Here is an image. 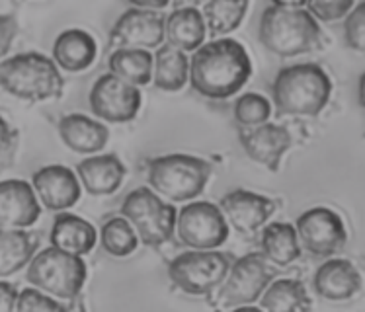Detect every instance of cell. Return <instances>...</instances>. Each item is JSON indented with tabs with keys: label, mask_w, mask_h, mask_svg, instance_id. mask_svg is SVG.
<instances>
[{
	"label": "cell",
	"mask_w": 365,
	"mask_h": 312,
	"mask_svg": "<svg viewBox=\"0 0 365 312\" xmlns=\"http://www.w3.org/2000/svg\"><path fill=\"white\" fill-rule=\"evenodd\" d=\"M252 75V63L245 45L219 38L200 45L190 59V76L195 94L207 100H227L239 94Z\"/></svg>",
	"instance_id": "cell-1"
},
{
	"label": "cell",
	"mask_w": 365,
	"mask_h": 312,
	"mask_svg": "<svg viewBox=\"0 0 365 312\" xmlns=\"http://www.w3.org/2000/svg\"><path fill=\"white\" fill-rule=\"evenodd\" d=\"M332 96V80L321 65L297 63L279 68L272 84V102L277 115L314 118Z\"/></svg>",
	"instance_id": "cell-2"
},
{
	"label": "cell",
	"mask_w": 365,
	"mask_h": 312,
	"mask_svg": "<svg viewBox=\"0 0 365 312\" xmlns=\"http://www.w3.org/2000/svg\"><path fill=\"white\" fill-rule=\"evenodd\" d=\"M260 43L277 57H297L322 49L327 39L321 24L305 8L268 6L258 26Z\"/></svg>",
	"instance_id": "cell-3"
},
{
	"label": "cell",
	"mask_w": 365,
	"mask_h": 312,
	"mask_svg": "<svg viewBox=\"0 0 365 312\" xmlns=\"http://www.w3.org/2000/svg\"><path fill=\"white\" fill-rule=\"evenodd\" d=\"M143 166L150 189L174 203L194 201L213 174L209 160L184 152L147 158Z\"/></svg>",
	"instance_id": "cell-4"
},
{
	"label": "cell",
	"mask_w": 365,
	"mask_h": 312,
	"mask_svg": "<svg viewBox=\"0 0 365 312\" xmlns=\"http://www.w3.org/2000/svg\"><path fill=\"white\" fill-rule=\"evenodd\" d=\"M0 88L26 102L59 100L65 78L55 61L41 53H20L0 63Z\"/></svg>",
	"instance_id": "cell-5"
},
{
	"label": "cell",
	"mask_w": 365,
	"mask_h": 312,
	"mask_svg": "<svg viewBox=\"0 0 365 312\" xmlns=\"http://www.w3.org/2000/svg\"><path fill=\"white\" fill-rule=\"evenodd\" d=\"M86 264L82 256L59 248H45L36 252L28 264L26 279L57 301H75L86 283Z\"/></svg>",
	"instance_id": "cell-6"
},
{
	"label": "cell",
	"mask_w": 365,
	"mask_h": 312,
	"mask_svg": "<svg viewBox=\"0 0 365 312\" xmlns=\"http://www.w3.org/2000/svg\"><path fill=\"white\" fill-rule=\"evenodd\" d=\"M176 207L150 187H137L121 203V217L129 221L143 244L150 248H160L176 236Z\"/></svg>",
	"instance_id": "cell-7"
},
{
	"label": "cell",
	"mask_w": 365,
	"mask_h": 312,
	"mask_svg": "<svg viewBox=\"0 0 365 312\" xmlns=\"http://www.w3.org/2000/svg\"><path fill=\"white\" fill-rule=\"evenodd\" d=\"M231 254L219 250H187L172 258L168 277L172 285L186 295L207 297L219 289L232 264Z\"/></svg>",
	"instance_id": "cell-8"
},
{
	"label": "cell",
	"mask_w": 365,
	"mask_h": 312,
	"mask_svg": "<svg viewBox=\"0 0 365 312\" xmlns=\"http://www.w3.org/2000/svg\"><path fill=\"white\" fill-rule=\"evenodd\" d=\"M276 275L277 269L269 266L262 252H250L239 260H232L223 283L219 285V305L225 308L252 305L272 279H276Z\"/></svg>",
	"instance_id": "cell-9"
},
{
	"label": "cell",
	"mask_w": 365,
	"mask_h": 312,
	"mask_svg": "<svg viewBox=\"0 0 365 312\" xmlns=\"http://www.w3.org/2000/svg\"><path fill=\"white\" fill-rule=\"evenodd\" d=\"M176 234L180 242L192 250H215L229 238V223L215 203L194 201L176 215Z\"/></svg>",
	"instance_id": "cell-10"
},
{
	"label": "cell",
	"mask_w": 365,
	"mask_h": 312,
	"mask_svg": "<svg viewBox=\"0 0 365 312\" xmlns=\"http://www.w3.org/2000/svg\"><path fill=\"white\" fill-rule=\"evenodd\" d=\"M301 250L314 258H332L348 242L342 217L328 207L307 209L295 223Z\"/></svg>",
	"instance_id": "cell-11"
},
{
	"label": "cell",
	"mask_w": 365,
	"mask_h": 312,
	"mask_svg": "<svg viewBox=\"0 0 365 312\" xmlns=\"http://www.w3.org/2000/svg\"><path fill=\"white\" fill-rule=\"evenodd\" d=\"M88 104L100 121L129 123L141 110L143 98L137 86L121 80L112 73H106L92 84Z\"/></svg>",
	"instance_id": "cell-12"
},
{
	"label": "cell",
	"mask_w": 365,
	"mask_h": 312,
	"mask_svg": "<svg viewBox=\"0 0 365 312\" xmlns=\"http://www.w3.org/2000/svg\"><path fill=\"white\" fill-rule=\"evenodd\" d=\"M164 41V16L158 10L129 8L110 30V47L153 49Z\"/></svg>",
	"instance_id": "cell-13"
},
{
	"label": "cell",
	"mask_w": 365,
	"mask_h": 312,
	"mask_svg": "<svg viewBox=\"0 0 365 312\" xmlns=\"http://www.w3.org/2000/svg\"><path fill=\"white\" fill-rule=\"evenodd\" d=\"M239 142L250 160L276 174L284 155L293 147V137L285 125L266 121L262 125L240 127Z\"/></svg>",
	"instance_id": "cell-14"
},
{
	"label": "cell",
	"mask_w": 365,
	"mask_h": 312,
	"mask_svg": "<svg viewBox=\"0 0 365 312\" xmlns=\"http://www.w3.org/2000/svg\"><path fill=\"white\" fill-rule=\"evenodd\" d=\"M225 219L239 232H256L277 211V201L250 189H232L219 199Z\"/></svg>",
	"instance_id": "cell-15"
},
{
	"label": "cell",
	"mask_w": 365,
	"mask_h": 312,
	"mask_svg": "<svg viewBox=\"0 0 365 312\" xmlns=\"http://www.w3.org/2000/svg\"><path fill=\"white\" fill-rule=\"evenodd\" d=\"M31 187L39 203H43V207L49 211L71 209L78 203L82 195V186L76 174L63 164H49L39 168L31 178Z\"/></svg>",
	"instance_id": "cell-16"
},
{
	"label": "cell",
	"mask_w": 365,
	"mask_h": 312,
	"mask_svg": "<svg viewBox=\"0 0 365 312\" xmlns=\"http://www.w3.org/2000/svg\"><path fill=\"white\" fill-rule=\"evenodd\" d=\"M41 215L38 195L24 180L0 182V227L2 229H28Z\"/></svg>",
	"instance_id": "cell-17"
},
{
	"label": "cell",
	"mask_w": 365,
	"mask_h": 312,
	"mask_svg": "<svg viewBox=\"0 0 365 312\" xmlns=\"http://www.w3.org/2000/svg\"><path fill=\"white\" fill-rule=\"evenodd\" d=\"M313 289L324 301H350L361 291V275L351 261L332 256L314 271Z\"/></svg>",
	"instance_id": "cell-18"
},
{
	"label": "cell",
	"mask_w": 365,
	"mask_h": 312,
	"mask_svg": "<svg viewBox=\"0 0 365 312\" xmlns=\"http://www.w3.org/2000/svg\"><path fill=\"white\" fill-rule=\"evenodd\" d=\"M76 178L90 195H110L118 192L125 178V164L118 155L88 156L76 164Z\"/></svg>",
	"instance_id": "cell-19"
},
{
	"label": "cell",
	"mask_w": 365,
	"mask_h": 312,
	"mask_svg": "<svg viewBox=\"0 0 365 312\" xmlns=\"http://www.w3.org/2000/svg\"><path fill=\"white\" fill-rule=\"evenodd\" d=\"M57 129L63 145L78 155H96L110 139V129L100 119H92L84 113L63 115Z\"/></svg>",
	"instance_id": "cell-20"
},
{
	"label": "cell",
	"mask_w": 365,
	"mask_h": 312,
	"mask_svg": "<svg viewBox=\"0 0 365 312\" xmlns=\"http://www.w3.org/2000/svg\"><path fill=\"white\" fill-rule=\"evenodd\" d=\"M98 55L96 39L88 31L71 28L61 31L53 41V61L67 73H81L88 68Z\"/></svg>",
	"instance_id": "cell-21"
},
{
	"label": "cell",
	"mask_w": 365,
	"mask_h": 312,
	"mask_svg": "<svg viewBox=\"0 0 365 312\" xmlns=\"http://www.w3.org/2000/svg\"><path fill=\"white\" fill-rule=\"evenodd\" d=\"M49 240L55 248L84 258L96 246L98 231L94 229V224L84 221L82 217L59 211V215L53 221Z\"/></svg>",
	"instance_id": "cell-22"
},
{
	"label": "cell",
	"mask_w": 365,
	"mask_h": 312,
	"mask_svg": "<svg viewBox=\"0 0 365 312\" xmlns=\"http://www.w3.org/2000/svg\"><path fill=\"white\" fill-rule=\"evenodd\" d=\"M205 36L207 28L197 8H174V12L164 18V38L180 51H195L205 43Z\"/></svg>",
	"instance_id": "cell-23"
},
{
	"label": "cell",
	"mask_w": 365,
	"mask_h": 312,
	"mask_svg": "<svg viewBox=\"0 0 365 312\" xmlns=\"http://www.w3.org/2000/svg\"><path fill=\"white\" fill-rule=\"evenodd\" d=\"M38 232L0 227V277H10L26 268L39 248Z\"/></svg>",
	"instance_id": "cell-24"
},
{
	"label": "cell",
	"mask_w": 365,
	"mask_h": 312,
	"mask_svg": "<svg viewBox=\"0 0 365 312\" xmlns=\"http://www.w3.org/2000/svg\"><path fill=\"white\" fill-rule=\"evenodd\" d=\"M262 256L272 266H291L293 261L301 258V246H299L295 227L289 223H269L264 227L260 236Z\"/></svg>",
	"instance_id": "cell-25"
},
{
	"label": "cell",
	"mask_w": 365,
	"mask_h": 312,
	"mask_svg": "<svg viewBox=\"0 0 365 312\" xmlns=\"http://www.w3.org/2000/svg\"><path fill=\"white\" fill-rule=\"evenodd\" d=\"M190 76V59L184 51L172 45H158L153 55V82L158 90L178 92L186 86Z\"/></svg>",
	"instance_id": "cell-26"
},
{
	"label": "cell",
	"mask_w": 365,
	"mask_h": 312,
	"mask_svg": "<svg viewBox=\"0 0 365 312\" xmlns=\"http://www.w3.org/2000/svg\"><path fill=\"white\" fill-rule=\"evenodd\" d=\"M110 73L133 86H147L153 80V55L149 49L118 47L108 59Z\"/></svg>",
	"instance_id": "cell-27"
},
{
	"label": "cell",
	"mask_w": 365,
	"mask_h": 312,
	"mask_svg": "<svg viewBox=\"0 0 365 312\" xmlns=\"http://www.w3.org/2000/svg\"><path fill=\"white\" fill-rule=\"evenodd\" d=\"M260 306L266 311H309L311 297L299 279H272L260 295Z\"/></svg>",
	"instance_id": "cell-28"
},
{
	"label": "cell",
	"mask_w": 365,
	"mask_h": 312,
	"mask_svg": "<svg viewBox=\"0 0 365 312\" xmlns=\"http://www.w3.org/2000/svg\"><path fill=\"white\" fill-rule=\"evenodd\" d=\"M250 0H207L203 4L202 16L205 28L211 36H227L245 20Z\"/></svg>",
	"instance_id": "cell-29"
},
{
	"label": "cell",
	"mask_w": 365,
	"mask_h": 312,
	"mask_svg": "<svg viewBox=\"0 0 365 312\" xmlns=\"http://www.w3.org/2000/svg\"><path fill=\"white\" fill-rule=\"evenodd\" d=\"M100 244L113 258H125L139 246V236L125 217H112L100 229Z\"/></svg>",
	"instance_id": "cell-30"
},
{
	"label": "cell",
	"mask_w": 365,
	"mask_h": 312,
	"mask_svg": "<svg viewBox=\"0 0 365 312\" xmlns=\"http://www.w3.org/2000/svg\"><path fill=\"white\" fill-rule=\"evenodd\" d=\"M232 115L240 127H254L266 123L272 118V102L258 92H246L237 98Z\"/></svg>",
	"instance_id": "cell-31"
},
{
	"label": "cell",
	"mask_w": 365,
	"mask_h": 312,
	"mask_svg": "<svg viewBox=\"0 0 365 312\" xmlns=\"http://www.w3.org/2000/svg\"><path fill=\"white\" fill-rule=\"evenodd\" d=\"M305 6L317 22H338L354 8V0H307Z\"/></svg>",
	"instance_id": "cell-32"
},
{
	"label": "cell",
	"mask_w": 365,
	"mask_h": 312,
	"mask_svg": "<svg viewBox=\"0 0 365 312\" xmlns=\"http://www.w3.org/2000/svg\"><path fill=\"white\" fill-rule=\"evenodd\" d=\"M365 6L364 2H359L358 6H354L344 18V39H346V45L354 49V51L361 53L364 51L365 43Z\"/></svg>",
	"instance_id": "cell-33"
},
{
	"label": "cell",
	"mask_w": 365,
	"mask_h": 312,
	"mask_svg": "<svg viewBox=\"0 0 365 312\" xmlns=\"http://www.w3.org/2000/svg\"><path fill=\"white\" fill-rule=\"evenodd\" d=\"M65 308L67 306L61 305L57 298H53L38 287L22 289L16 298V311H65Z\"/></svg>",
	"instance_id": "cell-34"
},
{
	"label": "cell",
	"mask_w": 365,
	"mask_h": 312,
	"mask_svg": "<svg viewBox=\"0 0 365 312\" xmlns=\"http://www.w3.org/2000/svg\"><path fill=\"white\" fill-rule=\"evenodd\" d=\"M18 149V131L0 115V168L12 162Z\"/></svg>",
	"instance_id": "cell-35"
},
{
	"label": "cell",
	"mask_w": 365,
	"mask_h": 312,
	"mask_svg": "<svg viewBox=\"0 0 365 312\" xmlns=\"http://www.w3.org/2000/svg\"><path fill=\"white\" fill-rule=\"evenodd\" d=\"M18 36V20L12 14H0V59L6 57Z\"/></svg>",
	"instance_id": "cell-36"
},
{
	"label": "cell",
	"mask_w": 365,
	"mask_h": 312,
	"mask_svg": "<svg viewBox=\"0 0 365 312\" xmlns=\"http://www.w3.org/2000/svg\"><path fill=\"white\" fill-rule=\"evenodd\" d=\"M16 298H18V289L14 283L0 281V312L16 311Z\"/></svg>",
	"instance_id": "cell-37"
},
{
	"label": "cell",
	"mask_w": 365,
	"mask_h": 312,
	"mask_svg": "<svg viewBox=\"0 0 365 312\" xmlns=\"http://www.w3.org/2000/svg\"><path fill=\"white\" fill-rule=\"evenodd\" d=\"M135 8H147V10H163L170 4V0H129Z\"/></svg>",
	"instance_id": "cell-38"
},
{
	"label": "cell",
	"mask_w": 365,
	"mask_h": 312,
	"mask_svg": "<svg viewBox=\"0 0 365 312\" xmlns=\"http://www.w3.org/2000/svg\"><path fill=\"white\" fill-rule=\"evenodd\" d=\"M307 0H272L274 6L279 8H303Z\"/></svg>",
	"instance_id": "cell-39"
},
{
	"label": "cell",
	"mask_w": 365,
	"mask_h": 312,
	"mask_svg": "<svg viewBox=\"0 0 365 312\" xmlns=\"http://www.w3.org/2000/svg\"><path fill=\"white\" fill-rule=\"evenodd\" d=\"M207 0H172L174 8H197L203 6Z\"/></svg>",
	"instance_id": "cell-40"
}]
</instances>
